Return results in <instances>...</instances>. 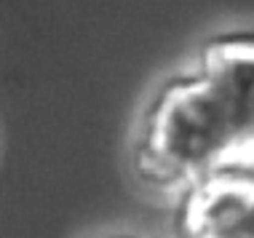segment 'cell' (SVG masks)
<instances>
[{"mask_svg": "<svg viewBox=\"0 0 254 238\" xmlns=\"http://www.w3.org/2000/svg\"><path fill=\"white\" fill-rule=\"evenodd\" d=\"M99 238H150V236H145V233H107Z\"/></svg>", "mask_w": 254, "mask_h": 238, "instance_id": "4", "label": "cell"}, {"mask_svg": "<svg viewBox=\"0 0 254 238\" xmlns=\"http://www.w3.org/2000/svg\"><path fill=\"white\" fill-rule=\"evenodd\" d=\"M128 172L142 193L169 209L209 177L249 172L228 94L193 54L142 99L128 137Z\"/></svg>", "mask_w": 254, "mask_h": 238, "instance_id": "1", "label": "cell"}, {"mask_svg": "<svg viewBox=\"0 0 254 238\" xmlns=\"http://www.w3.org/2000/svg\"><path fill=\"white\" fill-rule=\"evenodd\" d=\"M174 238H254V172H225L171 209Z\"/></svg>", "mask_w": 254, "mask_h": 238, "instance_id": "2", "label": "cell"}, {"mask_svg": "<svg viewBox=\"0 0 254 238\" xmlns=\"http://www.w3.org/2000/svg\"><path fill=\"white\" fill-rule=\"evenodd\" d=\"M193 57L225 88L241 126L246 163L254 172V27H230L206 35Z\"/></svg>", "mask_w": 254, "mask_h": 238, "instance_id": "3", "label": "cell"}]
</instances>
